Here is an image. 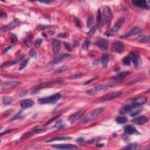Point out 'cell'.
Masks as SVG:
<instances>
[{"mask_svg":"<svg viewBox=\"0 0 150 150\" xmlns=\"http://www.w3.org/2000/svg\"><path fill=\"white\" fill-rule=\"evenodd\" d=\"M62 83V81H48V82L43 83L38 85L37 86L34 87L32 89V91L31 92V94H34V93L41 90V89H44V88L51 87H55L56 86H59Z\"/></svg>","mask_w":150,"mask_h":150,"instance_id":"1","label":"cell"},{"mask_svg":"<svg viewBox=\"0 0 150 150\" xmlns=\"http://www.w3.org/2000/svg\"><path fill=\"white\" fill-rule=\"evenodd\" d=\"M61 97L62 95L60 93H56V94H53V95L51 96L39 98L38 100V102L40 104L54 103L58 102Z\"/></svg>","mask_w":150,"mask_h":150,"instance_id":"2","label":"cell"},{"mask_svg":"<svg viewBox=\"0 0 150 150\" xmlns=\"http://www.w3.org/2000/svg\"><path fill=\"white\" fill-rule=\"evenodd\" d=\"M103 111H104L103 108H98V109H95V110H93V111H91L89 114H87V115L83 119V120L81 121V123H88V122H90V121L93 120L94 118H96L98 116V115H99Z\"/></svg>","mask_w":150,"mask_h":150,"instance_id":"3","label":"cell"},{"mask_svg":"<svg viewBox=\"0 0 150 150\" xmlns=\"http://www.w3.org/2000/svg\"><path fill=\"white\" fill-rule=\"evenodd\" d=\"M124 21L125 19L124 18H120V19H118L117 21L115 22L114 27H113L111 29H110L106 31L105 34H106L107 36H114V35H115V34L118 32V31H119L122 25H123L124 22Z\"/></svg>","mask_w":150,"mask_h":150,"instance_id":"4","label":"cell"},{"mask_svg":"<svg viewBox=\"0 0 150 150\" xmlns=\"http://www.w3.org/2000/svg\"><path fill=\"white\" fill-rule=\"evenodd\" d=\"M111 18H112V14H111V10L109 7L106 6L104 9L103 17V24L106 26H109L111 22Z\"/></svg>","mask_w":150,"mask_h":150,"instance_id":"5","label":"cell"},{"mask_svg":"<svg viewBox=\"0 0 150 150\" xmlns=\"http://www.w3.org/2000/svg\"><path fill=\"white\" fill-rule=\"evenodd\" d=\"M122 94H123V92L121 91L114 92H113V93H109V94H107L106 95L103 96L99 98V102H106V101L111 100H113L114 98H117V97L120 96Z\"/></svg>","mask_w":150,"mask_h":150,"instance_id":"6","label":"cell"},{"mask_svg":"<svg viewBox=\"0 0 150 150\" xmlns=\"http://www.w3.org/2000/svg\"><path fill=\"white\" fill-rule=\"evenodd\" d=\"M112 83L110 84H102V85H98V86L94 87L92 88V89H89L87 91V93L89 95H94V94H97V93H99L100 92L102 91L103 90L106 89V87L109 86H112Z\"/></svg>","mask_w":150,"mask_h":150,"instance_id":"7","label":"cell"},{"mask_svg":"<svg viewBox=\"0 0 150 150\" xmlns=\"http://www.w3.org/2000/svg\"><path fill=\"white\" fill-rule=\"evenodd\" d=\"M124 49V45L120 41H115L111 45V51L114 53H121L123 52Z\"/></svg>","mask_w":150,"mask_h":150,"instance_id":"8","label":"cell"},{"mask_svg":"<svg viewBox=\"0 0 150 150\" xmlns=\"http://www.w3.org/2000/svg\"><path fill=\"white\" fill-rule=\"evenodd\" d=\"M147 101V97H137V98H133V99H130L127 100L126 102L127 104H133L135 105V106H139L140 105L144 104Z\"/></svg>","mask_w":150,"mask_h":150,"instance_id":"9","label":"cell"},{"mask_svg":"<svg viewBox=\"0 0 150 150\" xmlns=\"http://www.w3.org/2000/svg\"><path fill=\"white\" fill-rule=\"evenodd\" d=\"M21 83L18 81H8L4 83L3 85H1V90L4 91V90H8V89H12V88L15 87L19 86Z\"/></svg>","mask_w":150,"mask_h":150,"instance_id":"10","label":"cell"},{"mask_svg":"<svg viewBox=\"0 0 150 150\" xmlns=\"http://www.w3.org/2000/svg\"><path fill=\"white\" fill-rule=\"evenodd\" d=\"M138 106H135V105L133 104H126L124 107L121 108L119 110V113L121 115H124V114H127V113L132 111L134 109H136Z\"/></svg>","mask_w":150,"mask_h":150,"instance_id":"11","label":"cell"},{"mask_svg":"<svg viewBox=\"0 0 150 150\" xmlns=\"http://www.w3.org/2000/svg\"><path fill=\"white\" fill-rule=\"evenodd\" d=\"M141 32V29L139 27H135L132 30L130 31L129 32H127L126 34H125L124 35H122V36H120L121 38H123V39H124V38H127L130 37L131 36H133V35H137Z\"/></svg>","mask_w":150,"mask_h":150,"instance_id":"12","label":"cell"},{"mask_svg":"<svg viewBox=\"0 0 150 150\" xmlns=\"http://www.w3.org/2000/svg\"><path fill=\"white\" fill-rule=\"evenodd\" d=\"M19 21L18 20V19H15V20L13 21L12 22H11L10 24L4 26V27H2L1 29V33H2L4 31H9V30L11 29L14 28L19 24Z\"/></svg>","mask_w":150,"mask_h":150,"instance_id":"13","label":"cell"},{"mask_svg":"<svg viewBox=\"0 0 150 150\" xmlns=\"http://www.w3.org/2000/svg\"><path fill=\"white\" fill-rule=\"evenodd\" d=\"M53 148L59 150H76L77 149V147L73 144H62L53 145Z\"/></svg>","mask_w":150,"mask_h":150,"instance_id":"14","label":"cell"},{"mask_svg":"<svg viewBox=\"0 0 150 150\" xmlns=\"http://www.w3.org/2000/svg\"><path fill=\"white\" fill-rule=\"evenodd\" d=\"M84 112H85V111H84L83 110H80V111L75 113V114H72V115H70V116L69 117V121L72 123H74L75 121H77V120H79L80 118L82 117V115H83L84 114Z\"/></svg>","mask_w":150,"mask_h":150,"instance_id":"15","label":"cell"},{"mask_svg":"<svg viewBox=\"0 0 150 150\" xmlns=\"http://www.w3.org/2000/svg\"><path fill=\"white\" fill-rule=\"evenodd\" d=\"M132 3L135 6H137L138 8L143 9H149V5L147 4V2L143 0H139V1H133Z\"/></svg>","mask_w":150,"mask_h":150,"instance_id":"16","label":"cell"},{"mask_svg":"<svg viewBox=\"0 0 150 150\" xmlns=\"http://www.w3.org/2000/svg\"><path fill=\"white\" fill-rule=\"evenodd\" d=\"M61 49V44L60 42L58 39H54L52 42V50L53 52L55 55H56L60 52V50Z\"/></svg>","mask_w":150,"mask_h":150,"instance_id":"17","label":"cell"},{"mask_svg":"<svg viewBox=\"0 0 150 150\" xmlns=\"http://www.w3.org/2000/svg\"><path fill=\"white\" fill-rule=\"evenodd\" d=\"M97 46L100 49L103 50V51H106L108 49V45H107V41L105 39H101L98 40L95 43Z\"/></svg>","mask_w":150,"mask_h":150,"instance_id":"18","label":"cell"},{"mask_svg":"<svg viewBox=\"0 0 150 150\" xmlns=\"http://www.w3.org/2000/svg\"><path fill=\"white\" fill-rule=\"evenodd\" d=\"M124 130L126 133L129 134H138L139 133L136 128L134 127L132 125H127V126H125L124 128Z\"/></svg>","mask_w":150,"mask_h":150,"instance_id":"19","label":"cell"},{"mask_svg":"<svg viewBox=\"0 0 150 150\" xmlns=\"http://www.w3.org/2000/svg\"><path fill=\"white\" fill-rule=\"evenodd\" d=\"M34 104V102L31 99H27L23 100L21 102L20 105L22 108L23 109H28L32 107L33 105Z\"/></svg>","mask_w":150,"mask_h":150,"instance_id":"20","label":"cell"},{"mask_svg":"<svg viewBox=\"0 0 150 150\" xmlns=\"http://www.w3.org/2000/svg\"><path fill=\"white\" fill-rule=\"evenodd\" d=\"M148 119L147 117L143 115V116H141L138 118H135V119L133 120V122L134 123L136 124L143 125V124H144L147 123V122H148Z\"/></svg>","mask_w":150,"mask_h":150,"instance_id":"21","label":"cell"},{"mask_svg":"<svg viewBox=\"0 0 150 150\" xmlns=\"http://www.w3.org/2000/svg\"><path fill=\"white\" fill-rule=\"evenodd\" d=\"M69 57H70V55H69V54H64V55L60 56L59 58H58L57 59L54 60L53 61L51 62V64H52V65H53V64H58L59 63L62 62L63 61H64V60H66V59L69 58Z\"/></svg>","mask_w":150,"mask_h":150,"instance_id":"22","label":"cell"},{"mask_svg":"<svg viewBox=\"0 0 150 150\" xmlns=\"http://www.w3.org/2000/svg\"><path fill=\"white\" fill-rule=\"evenodd\" d=\"M72 138L69 136H62V137H54L52 138L48 139L46 141V143H51V142L56 141H64V140H69L72 139Z\"/></svg>","mask_w":150,"mask_h":150,"instance_id":"23","label":"cell"},{"mask_svg":"<svg viewBox=\"0 0 150 150\" xmlns=\"http://www.w3.org/2000/svg\"><path fill=\"white\" fill-rule=\"evenodd\" d=\"M130 58L131 59V61L133 62L135 66H137L138 65V55L137 53L131 52L130 53Z\"/></svg>","mask_w":150,"mask_h":150,"instance_id":"24","label":"cell"},{"mask_svg":"<svg viewBox=\"0 0 150 150\" xmlns=\"http://www.w3.org/2000/svg\"><path fill=\"white\" fill-rule=\"evenodd\" d=\"M109 56L107 54H103L102 55V59H101V62L103 68H106L107 66V64L109 63Z\"/></svg>","mask_w":150,"mask_h":150,"instance_id":"25","label":"cell"},{"mask_svg":"<svg viewBox=\"0 0 150 150\" xmlns=\"http://www.w3.org/2000/svg\"><path fill=\"white\" fill-rule=\"evenodd\" d=\"M130 74V72H123L122 73H119L118 75H117L116 76L113 77L115 81H121V80L123 79L124 78H125L126 77H127L128 75Z\"/></svg>","mask_w":150,"mask_h":150,"instance_id":"26","label":"cell"},{"mask_svg":"<svg viewBox=\"0 0 150 150\" xmlns=\"http://www.w3.org/2000/svg\"><path fill=\"white\" fill-rule=\"evenodd\" d=\"M97 23H98V26L101 27L103 25V14L101 12L100 9H98V12H97Z\"/></svg>","mask_w":150,"mask_h":150,"instance_id":"27","label":"cell"},{"mask_svg":"<svg viewBox=\"0 0 150 150\" xmlns=\"http://www.w3.org/2000/svg\"><path fill=\"white\" fill-rule=\"evenodd\" d=\"M18 63V60H12V61H8L7 62L4 63V64H2L1 66V69H4V68H8V67L12 66L14 65V64H17Z\"/></svg>","mask_w":150,"mask_h":150,"instance_id":"28","label":"cell"},{"mask_svg":"<svg viewBox=\"0 0 150 150\" xmlns=\"http://www.w3.org/2000/svg\"><path fill=\"white\" fill-rule=\"evenodd\" d=\"M115 121L119 124H122L127 121V118L126 117H118L115 119Z\"/></svg>","mask_w":150,"mask_h":150,"instance_id":"29","label":"cell"},{"mask_svg":"<svg viewBox=\"0 0 150 150\" xmlns=\"http://www.w3.org/2000/svg\"><path fill=\"white\" fill-rule=\"evenodd\" d=\"M12 98L11 97L9 96L4 97L3 98V99H2V102H3V104L5 106L10 104L12 102Z\"/></svg>","mask_w":150,"mask_h":150,"instance_id":"30","label":"cell"},{"mask_svg":"<svg viewBox=\"0 0 150 150\" xmlns=\"http://www.w3.org/2000/svg\"><path fill=\"white\" fill-rule=\"evenodd\" d=\"M93 23H94L93 17L92 15H90L87 19V26L88 28H91L93 27Z\"/></svg>","mask_w":150,"mask_h":150,"instance_id":"31","label":"cell"},{"mask_svg":"<svg viewBox=\"0 0 150 150\" xmlns=\"http://www.w3.org/2000/svg\"><path fill=\"white\" fill-rule=\"evenodd\" d=\"M53 127L54 128L56 129H61L64 128V124L62 121H59L56 122V123H55V124L54 125Z\"/></svg>","mask_w":150,"mask_h":150,"instance_id":"32","label":"cell"},{"mask_svg":"<svg viewBox=\"0 0 150 150\" xmlns=\"http://www.w3.org/2000/svg\"><path fill=\"white\" fill-rule=\"evenodd\" d=\"M138 148V145L137 144H133L131 145H129L127 146V147H124L123 149L124 150H136Z\"/></svg>","mask_w":150,"mask_h":150,"instance_id":"33","label":"cell"},{"mask_svg":"<svg viewBox=\"0 0 150 150\" xmlns=\"http://www.w3.org/2000/svg\"><path fill=\"white\" fill-rule=\"evenodd\" d=\"M138 40L142 42H149V37L146 35H143L138 38Z\"/></svg>","mask_w":150,"mask_h":150,"instance_id":"34","label":"cell"},{"mask_svg":"<svg viewBox=\"0 0 150 150\" xmlns=\"http://www.w3.org/2000/svg\"><path fill=\"white\" fill-rule=\"evenodd\" d=\"M123 62L125 65L130 66V64H131V59H130V56H128L124 58L123 59Z\"/></svg>","mask_w":150,"mask_h":150,"instance_id":"35","label":"cell"},{"mask_svg":"<svg viewBox=\"0 0 150 150\" xmlns=\"http://www.w3.org/2000/svg\"><path fill=\"white\" fill-rule=\"evenodd\" d=\"M68 69V66H63L62 67H61L60 68H59V69L56 70L55 71V73H62V72H63L65 70H66Z\"/></svg>","mask_w":150,"mask_h":150,"instance_id":"36","label":"cell"},{"mask_svg":"<svg viewBox=\"0 0 150 150\" xmlns=\"http://www.w3.org/2000/svg\"><path fill=\"white\" fill-rule=\"evenodd\" d=\"M90 45V40H86L83 44V48L85 50H87Z\"/></svg>","mask_w":150,"mask_h":150,"instance_id":"37","label":"cell"},{"mask_svg":"<svg viewBox=\"0 0 150 150\" xmlns=\"http://www.w3.org/2000/svg\"><path fill=\"white\" fill-rule=\"evenodd\" d=\"M27 63H28V60H23V61L22 62V63L21 64L20 66H19V70H21L24 69V68L26 67V66H27Z\"/></svg>","mask_w":150,"mask_h":150,"instance_id":"38","label":"cell"},{"mask_svg":"<svg viewBox=\"0 0 150 150\" xmlns=\"http://www.w3.org/2000/svg\"><path fill=\"white\" fill-rule=\"evenodd\" d=\"M24 43L28 48H30V47L31 46V45H32L31 39H30V38H27V39H26L25 40H24Z\"/></svg>","mask_w":150,"mask_h":150,"instance_id":"39","label":"cell"},{"mask_svg":"<svg viewBox=\"0 0 150 150\" xmlns=\"http://www.w3.org/2000/svg\"><path fill=\"white\" fill-rule=\"evenodd\" d=\"M74 22H75V25H76L77 26V27H79V28L81 27V21H80L79 19H78V18H74Z\"/></svg>","mask_w":150,"mask_h":150,"instance_id":"40","label":"cell"},{"mask_svg":"<svg viewBox=\"0 0 150 150\" xmlns=\"http://www.w3.org/2000/svg\"><path fill=\"white\" fill-rule=\"evenodd\" d=\"M96 31V29L95 27H94L90 29V31H89V32H87V35H90V36L94 35V34H95Z\"/></svg>","mask_w":150,"mask_h":150,"instance_id":"41","label":"cell"},{"mask_svg":"<svg viewBox=\"0 0 150 150\" xmlns=\"http://www.w3.org/2000/svg\"><path fill=\"white\" fill-rule=\"evenodd\" d=\"M29 55H31V56L32 57L35 58L36 56V51L34 49H32L31 51H29Z\"/></svg>","mask_w":150,"mask_h":150,"instance_id":"42","label":"cell"},{"mask_svg":"<svg viewBox=\"0 0 150 150\" xmlns=\"http://www.w3.org/2000/svg\"><path fill=\"white\" fill-rule=\"evenodd\" d=\"M28 93V90H22L21 92H20L19 94V96L20 97H24L27 95Z\"/></svg>","mask_w":150,"mask_h":150,"instance_id":"43","label":"cell"},{"mask_svg":"<svg viewBox=\"0 0 150 150\" xmlns=\"http://www.w3.org/2000/svg\"><path fill=\"white\" fill-rule=\"evenodd\" d=\"M42 42V39H40V38H38V39L35 40V45H36V46L39 47V46L41 45Z\"/></svg>","mask_w":150,"mask_h":150,"instance_id":"44","label":"cell"},{"mask_svg":"<svg viewBox=\"0 0 150 150\" xmlns=\"http://www.w3.org/2000/svg\"><path fill=\"white\" fill-rule=\"evenodd\" d=\"M17 40V37L15 35H12L11 36V41L12 43H15Z\"/></svg>","mask_w":150,"mask_h":150,"instance_id":"45","label":"cell"},{"mask_svg":"<svg viewBox=\"0 0 150 150\" xmlns=\"http://www.w3.org/2000/svg\"><path fill=\"white\" fill-rule=\"evenodd\" d=\"M49 27H50V26H49V25L46 26V25H39L37 27V29L42 30V29H44L46 28H48Z\"/></svg>","mask_w":150,"mask_h":150,"instance_id":"46","label":"cell"},{"mask_svg":"<svg viewBox=\"0 0 150 150\" xmlns=\"http://www.w3.org/2000/svg\"><path fill=\"white\" fill-rule=\"evenodd\" d=\"M141 111V110H138V111H135V112L131 113V114H130V116H131V117H135V116H136V115H137L138 114H139V113H140Z\"/></svg>","mask_w":150,"mask_h":150,"instance_id":"47","label":"cell"},{"mask_svg":"<svg viewBox=\"0 0 150 150\" xmlns=\"http://www.w3.org/2000/svg\"><path fill=\"white\" fill-rule=\"evenodd\" d=\"M21 112H19V113H18V114H16V115H15V116L14 117L12 118L11 119V121H13V120H15L18 119V118H20L21 117Z\"/></svg>","mask_w":150,"mask_h":150,"instance_id":"48","label":"cell"},{"mask_svg":"<svg viewBox=\"0 0 150 150\" xmlns=\"http://www.w3.org/2000/svg\"><path fill=\"white\" fill-rule=\"evenodd\" d=\"M64 46H65V48H66L68 50V51H71L70 46V45L68 42H64Z\"/></svg>","mask_w":150,"mask_h":150,"instance_id":"49","label":"cell"},{"mask_svg":"<svg viewBox=\"0 0 150 150\" xmlns=\"http://www.w3.org/2000/svg\"><path fill=\"white\" fill-rule=\"evenodd\" d=\"M81 76H82V75H81V73H78V74L72 75V76H71V78L72 79H76V78H78V77H81Z\"/></svg>","mask_w":150,"mask_h":150,"instance_id":"50","label":"cell"},{"mask_svg":"<svg viewBox=\"0 0 150 150\" xmlns=\"http://www.w3.org/2000/svg\"><path fill=\"white\" fill-rule=\"evenodd\" d=\"M12 129H10V130H6V131H4V132H2L1 133V136H2V135H4V134H6V133H10L12 131Z\"/></svg>","mask_w":150,"mask_h":150,"instance_id":"51","label":"cell"},{"mask_svg":"<svg viewBox=\"0 0 150 150\" xmlns=\"http://www.w3.org/2000/svg\"><path fill=\"white\" fill-rule=\"evenodd\" d=\"M96 79V77H94V78H93V79H90V81H86V82L85 83V85H87V84H89V83H90V82H91V81H94V80Z\"/></svg>","mask_w":150,"mask_h":150,"instance_id":"52","label":"cell"},{"mask_svg":"<svg viewBox=\"0 0 150 150\" xmlns=\"http://www.w3.org/2000/svg\"><path fill=\"white\" fill-rule=\"evenodd\" d=\"M12 48V46H8V47H7V48H6V49H5L3 51V53H6V52H7L8 51L9 49H11Z\"/></svg>","mask_w":150,"mask_h":150,"instance_id":"53","label":"cell"},{"mask_svg":"<svg viewBox=\"0 0 150 150\" xmlns=\"http://www.w3.org/2000/svg\"><path fill=\"white\" fill-rule=\"evenodd\" d=\"M77 143H81L84 141V139H83L82 138H80L77 139Z\"/></svg>","mask_w":150,"mask_h":150,"instance_id":"54","label":"cell"},{"mask_svg":"<svg viewBox=\"0 0 150 150\" xmlns=\"http://www.w3.org/2000/svg\"><path fill=\"white\" fill-rule=\"evenodd\" d=\"M65 35H66L65 33H60V34L58 35V36H60V37L62 38V37H63L64 36H65Z\"/></svg>","mask_w":150,"mask_h":150,"instance_id":"55","label":"cell"},{"mask_svg":"<svg viewBox=\"0 0 150 150\" xmlns=\"http://www.w3.org/2000/svg\"><path fill=\"white\" fill-rule=\"evenodd\" d=\"M79 46V42L77 40H75V43H74V46L76 47V48H77V46Z\"/></svg>","mask_w":150,"mask_h":150,"instance_id":"56","label":"cell"},{"mask_svg":"<svg viewBox=\"0 0 150 150\" xmlns=\"http://www.w3.org/2000/svg\"><path fill=\"white\" fill-rule=\"evenodd\" d=\"M40 2H42V3L48 4V3H50V2H51V1H40Z\"/></svg>","mask_w":150,"mask_h":150,"instance_id":"57","label":"cell"}]
</instances>
